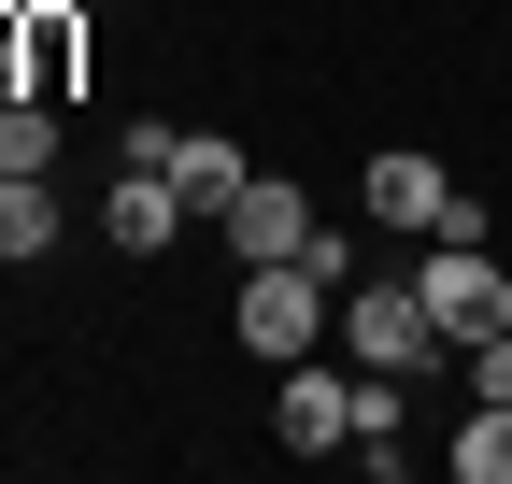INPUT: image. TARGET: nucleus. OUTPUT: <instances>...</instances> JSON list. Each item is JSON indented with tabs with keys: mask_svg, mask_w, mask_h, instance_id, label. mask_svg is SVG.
<instances>
[{
	"mask_svg": "<svg viewBox=\"0 0 512 484\" xmlns=\"http://www.w3.org/2000/svg\"><path fill=\"white\" fill-rule=\"evenodd\" d=\"M328 271H313V257H271V271H242V342L256 356H271V371H285V356H313V342H328L342 314H328Z\"/></svg>",
	"mask_w": 512,
	"mask_h": 484,
	"instance_id": "1",
	"label": "nucleus"
},
{
	"mask_svg": "<svg viewBox=\"0 0 512 484\" xmlns=\"http://www.w3.org/2000/svg\"><path fill=\"white\" fill-rule=\"evenodd\" d=\"M413 299H427V328L441 342H484V328H512V271L484 257V242H427V257H413Z\"/></svg>",
	"mask_w": 512,
	"mask_h": 484,
	"instance_id": "2",
	"label": "nucleus"
},
{
	"mask_svg": "<svg viewBox=\"0 0 512 484\" xmlns=\"http://www.w3.org/2000/svg\"><path fill=\"white\" fill-rule=\"evenodd\" d=\"M342 356H356V371H427V356H441V328H427L413 271H384V285H342Z\"/></svg>",
	"mask_w": 512,
	"mask_h": 484,
	"instance_id": "3",
	"label": "nucleus"
},
{
	"mask_svg": "<svg viewBox=\"0 0 512 484\" xmlns=\"http://www.w3.org/2000/svg\"><path fill=\"white\" fill-rule=\"evenodd\" d=\"M271 442H285V456H356V371H328V356H285Z\"/></svg>",
	"mask_w": 512,
	"mask_h": 484,
	"instance_id": "4",
	"label": "nucleus"
},
{
	"mask_svg": "<svg viewBox=\"0 0 512 484\" xmlns=\"http://www.w3.org/2000/svg\"><path fill=\"white\" fill-rule=\"evenodd\" d=\"M214 228H228V257H242V271H271V257H313V200H299V186H271V171H256V186H242Z\"/></svg>",
	"mask_w": 512,
	"mask_h": 484,
	"instance_id": "5",
	"label": "nucleus"
},
{
	"mask_svg": "<svg viewBox=\"0 0 512 484\" xmlns=\"http://www.w3.org/2000/svg\"><path fill=\"white\" fill-rule=\"evenodd\" d=\"M100 228L128 242V257H157V242L185 228V186H171V171H143V157H114V186H100Z\"/></svg>",
	"mask_w": 512,
	"mask_h": 484,
	"instance_id": "6",
	"label": "nucleus"
},
{
	"mask_svg": "<svg viewBox=\"0 0 512 484\" xmlns=\"http://www.w3.org/2000/svg\"><path fill=\"white\" fill-rule=\"evenodd\" d=\"M157 171L185 186V214H228V200L256 186V157H242L228 129H171V157H157Z\"/></svg>",
	"mask_w": 512,
	"mask_h": 484,
	"instance_id": "7",
	"label": "nucleus"
},
{
	"mask_svg": "<svg viewBox=\"0 0 512 484\" xmlns=\"http://www.w3.org/2000/svg\"><path fill=\"white\" fill-rule=\"evenodd\" d=\"M441 200H456V186H441L427 157H399V143L370 157V214H384V228H413V242H427V228H441Z\"/></svg>",
	"mask_w": 512,
	"mask_h": 484,
	"instance_id": "8",
	"label": "nucleus"
},
{
	"mask_svg": "<svg viewBox=\"0 0 512 484\" xmlns=\"http://www.w3.org/2000/svg\"><path fill=\"white\" fill-rule=\"evenodd\" d=\"M57 242V171H0V271Z\"/></svg>",
	"mask_w": 512,
	"mask_h": 484,
	"instance_id": "9",
	"label": "nucleus"
},
{
	"mask_svg": "<svg viewBox=\"0 0 512 484\" xmlns=\"http://www.w3.org/2000/svg\"><path fill=\"white\" fill-rule=\"evenodd\" d=\"M72 0H29V100H72Z\"/></svg>",
	"mask_w": 512,
	"mask_h": 484,
	"instance_id": "10",
	"label": "nucleus"
},
{
	"mask_svg": "<svg viewBox=\"0 0 512 484\" xmlns=\"http://www.w3.org/2000/svg\"><path fill=\"white\" fill-rule=\"evenodd\" d=\"M0 171H57V100H0Z\"/></svg>",
	"mask_w": 512,
	"mask_h": 484,
	"instance_id": "11",
	"label": "nucleus"
},
{
	"mask_svg": "<svg viewBox=\"0 0 512 484\" xmlns=\"http://www.w3.org/2000/svg\"><path fill=\"white\" fill-rule=\"evenodd\" d=\"M456 470H470V484H512V399H470V428H456Z\"/></svg>",
	"mask_w": 512,
	"mask_h": 484,
	"instance_id": "12",
	"label": "nucleus"
}]
</instances>
